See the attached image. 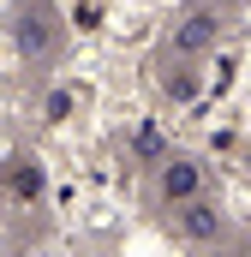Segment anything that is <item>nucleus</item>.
Segmentation results:
<instances>
[{"label": "nucleus", "instance_id": "nucleus-1", "mask_svg": "<svg viewBox=\"0 0 251 257\" xmlns=\"http://www.w3.org/2000/svg\"><path fill=\"white\" fill-rule=\"evenodd\" d=\"M162 197H168V203L203 197V168H197L191 156H168V162H162Z\"/></svg>", "mask_w": 251, "mask_h": 257}, {"label": "nucleus", "instance_id": "nucleus-4", "mask_svg": "<svg viewBox=\"0 0 251 257\" xmlns=\"http://www.w3.org/2000/svg\"><path fill=\"white\" fill-rule=\"evenodd\" d=\"M12 192H18V197H36V192H42V174H36V168H12Z\"/></svg>", "mask_w": 251, "mask_h": 257}, {"label": "nucleus", "instance_id": "nucleus-2", "mask_svg": "<svg viewBox=\"0 0 251 257\" xmlns=\"http://www.w3.org/2000/svg\"><path fill=\"white\" fill-rule=\"evenodd\" d=\"M180 209V221H186V239H215L221 233V215L203 203V197H186V203H174Z\"/></svg>", "mask_w": 251, "mask_h": 257}, {"label": "nucleus", "instance_id": "nucleus-3", "mask_svg": "<svg viewBox=\"0 0 251 257\" xmlns=\"http://www.w3.org/2000/svg\"><path fill=\"white\" fill-rule=\"evenodd\" d=\"M209 36H215V18H209V12H191L186 24L174 30V48H180V54H197V48H209Z\"/></svg>", "mask_w": 251, "mask_h": 257}]
</instances>
